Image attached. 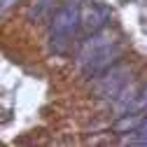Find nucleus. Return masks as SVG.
I'll use <instances>...</instances> for the list:
<instances>
[{
  "mask_svg": "<svg viewBox=\"0 0 147 147\" xmlns=\"http://www.w3.org/2000/svg\"><path fill=\"white\" fill-rule=\"evenodd\" d=\"M147 119V115H142V110L140 112H126V115H119V119L112 124V131L124 136V133H133L136 128Z\"/></svg>",
  "mask_w": 147,
  "mask_h": 147,
  "instance_id": "6",
  "label": "nucleus"
},
{
  "mask_svg": "<svg viewBox=\"0 0 147 147\" xmlns=\"http://www.w3.org/2000/svg\"><path fill=\"white\" fill-rule=\"evenodd\" d=\"M121 54H124V47L119 42H112V45H107L103 49H96L94 54H89V56L84 61H80V70H82V75L84 77H91V80H96L98 75H103V72H107L110 68H115L121 59Z\"/></svg>",
  "mask_w": 147,
  "mask_h": 147,
  "instance_id": "2",
  "label": "nucleus"
},
{
  "mask_svg": "<svg viewBox=\"0 0 147 147\" xmlns=\"http://www.w3.org/2000/svg\"><path fill=\"white\" fill-rule=\"evenodd\" d=\"M145 107H147V84L140 86L136 100L131 103V107H128V112H140V110H145Z\"/></svg>",
  "mask_w": 147,
  "mask_h": 147,
  "instance_id": "9",
  "label": "nucleus"
},
{
  "mask_svg": "<svg viewBox=\"0 0 147 147\" xmlns=\"http://www.w3.org/2000/svg\"><path fill=\"white\" fill-rule=\"evenodd\" d=\"M128 77H131V68H128V65H115V68H110L107 72H103V75L96 77V82H94V94H96L98 98L112 100L119 91L128 84Z\"/></svg>",
  "mask_w": 147,
  "mask_h": 147,
  "instance_id": "3",
  "label": "nucleus"
},
{
  "mask_svg": "<svg viewBox=\"0 0 147 147\" xmlns=\"http://www.w3.org/2000/svg\"><path fill=\"white\" fill-rule=\"evenodd\" d=\"M112 42H115V38H112V35H110L105 28H103V30H98V33H91L89 38L84 40V45L80 47V51H77V63H80V61H84L89 54H94L96 49H103V47L112 45Z\"/></svg>",
  "mask_w": 147,
  "mask_h": 147,
  "instance_id": "5",
  "label": "nucleus"
},
{
  "mask_svg": "<svg viewBox=\"0 0 147 147\" xmlns=\"http://www.w3.org/2000/svg\"><path fill=\"white\" fill-rule=\"evenodd\" d=\"M80 19H82V30L91 33H98L107 26L110 21V9L98 5V3H84L80 7Z\"/></svg>",
  "mask_w": 147,
  "mask_h": 147,
  "instance_id": "4",
  "label": "nucleus"
},
{
  "mask_svg": "<svg viewBox=\"0 0 147 147\" xmlns=\"http://www.w3.org/2000/svg\"><path fill=\"white\" fill-rule=\"evenodd\" d=\"M124 142H126V145H145V147H147V119L133 131V136H128Z\"/></svg>",
  "mask_w": 147,
  "mask_h": 147,
  "instance_id": "8",
  "label": "nucleus"
},
{
  "mask_svg": "<svg viewBox=\"0 0 147 147\" xmlns=\"http://www.w3.org/2000/svg\"><path fill=\"white\" fill-rule=\"evenodd\" d=\"M54 5H56V0H33L30 7H28V19H30V21H35V24L51 19Z\"/></svg>",
  "mask_w": 147,
  "mask_h": 147,
  "instance_id": "7",
  "label": "nucleus"
},
{
  "mask_svg": "<svg viewBox=\"0 0 147 147\" xmlns=\"http://www.w3.org/2000/svg\"><path fill=\"white\" fill-rule=\"evenodd\" d=\"M16 3H19V0H0V16H5Z\"/></svg>",
  "mask_w": 147,
  "mask_h": 147,
  "instance_id": "10",
  "label": "nucleus"
},
{
  "mask_svg": "<svg viewBox=\"0 0 147 147\" xmlns=\"http://www.w3.org/2000/svg\"><path fill=\"white\" fill-rule=\"evenodd\" d=\"M51 28H49V49L59 56L72 49L77 33L82 28V19H80V7L75 5H63L51 14Z\"/></svg>",
  "mask_w": 147,
  "mask_h": 147,
  "instance_id": "1",
  "label": "nucleus"
}]
</instances>
